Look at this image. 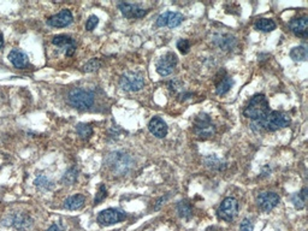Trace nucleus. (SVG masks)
Returning <instances> with one entry per match:
<instances>
[{
	"label": "nucleus",
	"mask_w": 308,
	"mask_h": 231,
	"mask_svg": "<svg viewBox=\"0 0 308 231\" xmlns=\"http://www.w3.org/2000/svg\"><path fill=\"white\" fill-rule=\"evenodd\" d=\"M194 132L199 139H209L216 134V127L212 123L211 118L206 113H200L194 121Z\"/></svg>",
	"instance_id": "5"
},
{
	"label": "nucleus",
	"mask_w": 308,
	"mask_h": 231,
	"mask_svg": "<svg viewBox=\"0 0 308 231\" xmlns=\"http://www.w3.org/2000/svg\"><path fill=\"white\" fill-rule=\"evenodd\" d=\"M9 60L18 69H25L29 65L28 55L18 49L12 50V51L9 53Z\"/></svg>",
	"instance_id": "17"
},
{
	"label": "nucleus",
	"mask_w": 308,
	"mask_h": 231,
	"mask_svg": "<svg viewBox=\"0 0 308 231\" xmlns=\"http://www.w3.org/2000/svg\"><path fill=\"white\" fill-rule=\"evenodd\" d=\"M238 212V203L233 198H225L220 204L218 208L219 219L225 220V222H232L233 218L237 216Z\"/></svg>",
	"instance_id": "7"
},
{
	"label": "nucleus",
	"mask_w": 308,
	"mask_h": 231,
	"mask_svg": "<svg viewBox=\"0 0 308 231\" xmlns=\"http://www.w3.org/2000/svg\"><path fill=\"white\" fill-rule=\"evenodd\" d=\"M253 229L254 225L253 223H252V220L248 218H244L240 225V231H253Z\"/></svg>",
	"instance_id": "32"
},
{
	"label": "nucleus",
	"mask_w": 308,
	"mask_h": 231,
	"mask_svg": "<svg viewBox=\"0 0 308 231\" xmlns=\"http://www.w3.org/2000/svg\"><path fill=\"white\" fill-rule=\"evenodd\" d=\"M233 44H235V39H233L232 36H230V35H228V39L219 40V42H218V45L220 47H222L223 50L231 49V47L233 46Z\"/></svg>",
	"instance_id": "29"
},
{
	"label": "nucleus",
	"mask_w": 308,
	"mask_h": 231,
	"mask_svg": "<svg viewBox=\"0 0 308 231\" xmlns=\"http://www.w3.org/2000/svg\"><path fill=\"white\" fill-rule=\"evenodd\" d=\"M98 23H99V18L97 17V16L92 15L87 20V23H86V30L88 31H92L94 30L95 26H98Z\"/></svg>",
	"instance_id": "30"
},
{
	"label": "nucleus",
	"mask_w": 308,
	"mask_h": 231,
	"mask_svg": "<svg viewBox=\"0 0 308 231\" xmlns=\"http://www.w3.org/2000/svg\"><path fill=\"white\" fill-rule=\"evenodd\" d=\"M77 177H78V170H77L76 167H71V169H69L68 171L65 172L62 180L65 185H71L76 182Z\"/></svg>",
	"instance_id": "26"
},
{
	"label": "nucleus",
	"mask_w": 308,
	"mask_h": 231,
	"mask_svg": "<svg viewBox=\"0 0 308 231\" xmlns=\"http://www.w3.org/2000/svg\"><path fill=\"white\" fill-rule=\"evenodd\" d=\"M13 225L17 229L25 230L31 225V219L29 217L25 216V214H20V216H16L15 219H13Z\"/></svg>",
	"instance_id": "24"
},
{
	"label": "nucleus",
	"mask_w": 308,
	"mask_h": 231,
	"mask_svg": "<svg viewBox=\"0 0 308 231\" xmlns=\"http://www.w3.org/2000/svg\"><path fill=\"white\" fill-rule=\"evenodd\" d=\"M76 131L82 140H88L89 137L93 135V128L89 126V124H83V123L78 124V126L76 127Z\"/></svg>",
	"instance_id": "25"
},
{
	"label": "nucleus",
	"mask_w": 308,
	"mask_h": 231,
	"mask_svg": "<svg viewBox=\"0 0 308 231\" xmlns=\"http://www.w3.org/2000/svg\"><path fill=\"white\" fill-rule=\"evenodd\" d=\"M269 112L270 106L266 97L264 94H256L247 103L246 108L243 111V115L247 118H251L256 122L264 118Z\"/></svg>",
	"instance_id": "2"
},
{
	"label": "nucleus",
	"mask_w": 308,
	"mask_h": 231,
	"mask_svg": "<svg viewBox=\"0 0 308 231\" xmlns=\"http://www.w3.org/2000/svg\"><path fill=\"white\" fill-rule=\"evenodd\" d=\"M184 21V16L180 12L166 11L156 18V26H169L176 28Z\"/></svg>",
	"instance_id": "11"
},
{
	"label": "nucleus",
	"mask_w": 308,
	"mask_h": 231,
	"mask_svg": "<svg viewBox=\"0 0 308 231\" xmlns=\"http://www.w3.org/2000/svg\"><path fill=\"white\" fill-rule=\"evenodd\" d=\"M148 129L151 134H153L158 139H163L167 135V126L160 117H153L148 123Z\"/></svg>",
	"instance_id": "15"
},
{
	"label": "nucleus",
	"mask_w": 308,
	"mask_h": 231,
	"mask_svg": "<svg viewBox=\"0 0 308 231\" xmlns=\"http://www.w3.org/2000/svg\"><path fill=\"white\" fill-rule=\"evenodd\" d=\"M233 86V79L230 76H225L220 79V82L217 84L216 92L218 95H224L231 89V87Z\"/></svg>",
	"instance_id": "20"
},
{
	"label": "nucleus",
	"mask_w": 308,
	"mask_h": 231,
	"mask_svg": "<svg viewBox=\"0 0 308 231\" xmlns=\"http://www.w3.org/2000/svg\"><path fill=\"white\" fill-rule=\"evenodd\" d=\"M52 44L58 47H65L66 57H71L76 51V42L68 35H57L52 39Z\"/></svg>",
	"instance_id": "16"
},
{
	"label": "nucleus",
	"mask_w": 308,
	"mask_h": 231,
	"mask_svg": "<svg viewBox=\"0 0 308 231\" xmlns=\"http://www.w3.org/2000/svg\"><path fill=\"white\" fill-rule=\"evenodd\" d=\"M86 203V198L82 194H76V195L70 196L65 200L64 208L70 209V211H76V209H81L84 206Z\"/></svg>",
	"instance_id": "18"
},
{
	"label": "nucleus",
	"mask_w": 308,
	"mask_h": 231,
	"mask_svg": "<svg viewBox=\"0 0 308 231\" xmlns=\"http://www.w3.org/2000/svg\"><path fill=\"white\" fill-rule=\"evenodd\" d=\"M177 49L182 54H187L190 50V42L187 39H180L177 42Z\"/></svg>",
	"instance_id": "27"
},
{
	"label": "nucleus",
	"mask_w": 308,
	"mask_h": 231,
	"mask_svg": "<svg viewBox=\"0 0 308 231\" xmlns=\"http://www.w3.org/2000/svg\"><path fill=\"white\" fill-rule=\"evenodd\" d=\"M290 117L280 111H270L264 118L256 121L253 124L254 130H265V131H277L290 126Z\"/></svg>",
	"instance_id": "1"
},
{
	"label": "nucleus",
	"mask_w": 308,
	"mask_h": 231,
	"mask_svg": "<svg viewBox=\"0 0 308 231\" xmlns=\"http://www.w3.org/2000/svg\"><path fill=\"white\" fill-rule=\"evenodd\" d=\"M2 46H4V40H2L1 34H0V50L2 49Z\"/></svg>",
	"instance_id": "34"
},
{
	"label": "nucleus",
	"mask_w": 308,
	"mask_h": 231,
	"mask_svg": "<svg viewBox=\"0 0 308 231\" xmlns=\"http://www.w3.org/2000/svg\"><path fill=\"white\" fill-rule=\"evenodd\" d=\"M306 201H307V188H304L301 192L294 194V195L291 196V203L294 204V206H295L297 209L304 208Z\"/></svg>",
	"instance_id": "21"
},
{
	"label": "nucleus",
	"mask_w": 308,
	"mask_h": 231,
	"mask_svg": "<svg viewBox=\"0 0 308 231\" xmlns=\"http://www.w3.org/2000/svg\"><path fill=\"white\" fill-rule=\"evenodd\" d=\"M126 218V214L122 211L116 208H107L103 209L98 214V222L102 227H110V225H115L117 223L122 222Z\"/></svg>",
	"instance_id": "9"
},
{
	"label": "nucleus",
	"mask_w": 308,
	"mask_h": 231,
	"mask_svg": "<svg viewBox=\"0 0 308 231\" xmlns=\"http://www.w3.org/2000/svg\"><path fill=\"white\" fill-rule=\"evenodd\" d=\"M122 89L127 92H139L145 87V79L140 74L134 73V71H127L121 77Z\"/></svg>",
	"instance_id": "6"
},
{
	"label": "nucleus",
	"mask_w": 308,
	"mask_h": 231,
	"mask_svg": "<svg viewBox=\"0 0 308 231\" xmlns=\"http://www.w3.org/2000/svg\"><path fill=\"white\" fill-rule=\"evenodd\" d=\"M281 198L273 192H264L260 193L257 196V204L259 208L264 212H270L280 204Z\"/></svg>",
	"instance_id": "10"
},
{
	"label": "nucleus",
	"mask_w": 308,
	"mask_h": 231,
	"mask_svg": "<svg viewBox=\"0 0 308 231\" xmlns=\"http://www.w3.org/2000/svg\"><path fill=\"white\" fill-rule=\"evenodd\" d=\"M99 66H100L99 60L92 59V60H89L86 65H84L83 71L84 73H94V71H97L98 69H99Z\"/></svg>",
	"instance_id": "28"
},
{
	"label": "nucleus",
	"mask_w": 308,
	"mask_h": 231,
	"mask_svg": "<svg viewBox=\"0 0 308 231\" xmlns=\"http://www.w3.org/2000/svg\"><path fill=\"white\" fill-rule=\"evenodd\" d=\"M307 49L306 46H297L294 47L290 51V57L295 62H306L307 60Z\"/></svg>",
	"instance_id": "22"
},
{
	"label": "nucleus",
	"mask_w": 308,
	"mask_h": 231,
	"mask_svg": "<svg viewBox=\"0 0 308 231\" xmlns=\"http://www.w3.org/2000/svg\"><path fill=\"white\" fill-rule=\"evenodd\" d=\"M106 196H107V190H106L105 185L102 184L99 187V192L97 193V196H95V200H94L95 205H98V204L102 203V201L106 198Z\"/></svg>",
	"instance_id": "31"
},
{
	"label": "nucleus",
	"mask_w": 308,
	"mask_h": 231,
	"mask_svg": "<svg viewBox=\"0 0 308 231\" xmlns=\"http://www.w3.org/2000/svg\"><path fill=\"white\" fill-rule=\"evenodd\" d=\"M289 28L300 38H306L308 33V18L307 17H296L289 22Z\"/></svg>",
	"instance_id": "14"
},
{
	"label": "nucleus",
	"mask_w": 308,
	"mask_h": 231,
	"mask_svg": "<svg viewBox=\"0 0 308 231\" xmlns=\"http://www.w3.org/2000/svg\"><path fill=\"white\" fill-rule=\"evenodd\" d=\"M254 26L257 30L264 31V33H270V31H273L276 29V23L275 21L270 20V18H259Z\"/></svg>",
	"instance_id": "19"
},
{
	"label": "nucleus",
	"mask_w": 308,
	"mask_h": 231,
	"mask_svg": "<svg viewBox=\"0 0 308 231\" xmlns=\"http://www.w3.org/2000/svg\"><path fill=\"white\" fill-rule=\"evenodd\" d=\"M177 63H179V58L174 52H167L165 55L159 59L156 63V73L160 76H169L175 71Z\"/></svg>",
	"instance_id": "8"
},
{
	"label": "nucleus",
	"mask_w": 308,
	"mask_h": 231,
	"mask_svg": "<svg viewBox=\"0 0 308 231\" xmlns=\"http://www.w3.org/2000/svg\"><path fill=\"white\" fill-rule=\"evenodd\" d=\"M118 7L121 10L122 15L124 17L129 18V20H132V18H142L148 13V10L142 9V7H140L136 4H129V2H121L118 5Z\"/></svg>",
	"instance_id": "12"
},
{
	"label": "nucleus",
	"mask_w": 308,
	"mask_h": 231,
	"mask_svg": "<svg viewBox=\"0 0 308 231\" xmlns=\"http://www.w3.org/2000/svg\"><path fill=\"white\" fill-rule=\"evenodd\" d=\"M69 103L77 110H88L94 103V94L89 90L76 88L69 93Z\"/></svg>",
	"instance_id": "3"
},
{
	"label": "nucleus",
	"mask_w": 308,
	"mask_h": 231,
	"mask_svg": "<svg viewBox=\"0 0 308 231\" xmlns=\"http://www.w3.org/2000/svg\"><path fill=\"white\" fill-rule=\"evenodd\" d=\"M73 13L70 10L64 9L60 12H58L57 15L52 16L47 20V25L54 26V28H63V26H68L69 25L73 23Z\"/></svg>",
	"instance_id": "13"
},
{
	"label": "nucleus",
	"mask_w": 308,
	"mask_h": 231,
	"mask_svg": "<svg viewBox=\"0 0 308 231\" xmlns=\"http://www.w3.org/2000/svg\"><path fill=\"white\" fill-rule=\"evenodd\" d=\"M47 231H62V229H60L59 225L53 224V225H51V227L49 228V230H47Z\"/></svg>",
	"instance_id": "33"
},
{
	"label": "nucleus",
	"mask_w": 308,
	"mask_h": 231,
	"mask_svg": "<svg viewBox=\"0 0 308 231\" xmlns=\"http://www.w3.org/2000/svg\"><path fill=\"white\" fill-rule=\"evenodd\" d=\"M106 163L115 172V175H126L131 169L132 159L127 153L113 152L107 156Z\"/></svg>",
	"instance_id": "4"
},
{
	"label": "nucleus",
	"mask_w": 308,
	"mask_h": 231,
	"mask_svg": "<svg viewBox=\"0 0 308 231\" xmlns=\"http://www.w3.org/2000/svg\"><path fill=\"white\" fill-rule=\"evenodd\" d=\"M177 211H179V214L182 218L189 219L193 216V207L185 200L180 201L179 205H177Z\"/></svg>",
	"instance_id": "23"
}]
</instances>
